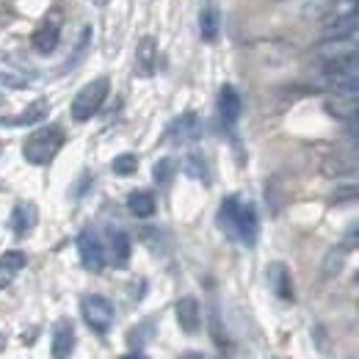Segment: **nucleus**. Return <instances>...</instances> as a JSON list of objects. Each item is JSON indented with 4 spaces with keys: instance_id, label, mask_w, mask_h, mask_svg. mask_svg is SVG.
I'll return each mask as SVG.
<instances>
[{
    "instance_id": "26",
    "label": "nucleus",
    "mask_w": 359,
    "mask_h": 359,
    "mask_svg": "<svg viewBox=\"0 0 359 359\" xmlns=\"http://www.w3.org/2000/svg\"><path fill=\"white\" fill-rule=\"evenodd\" d=\"M122 359H149V357H144V354H138V351H130V354H125Z\"/></svg>"
},
{
    "instance_id": "15",
    "label": "nucleus",
    "mask_w": 359,
    "mask_h": 359,
    "mask_svg": "<svg viewBox=\"0 0 359 359\" xmlns=\"http://www.w3.org/2000/svg\"><path fill=\"white\" fill-rule=\"evenodd\" d=\"M58 42H61V36H58V28H55V25H42V28L31 36L34 50L42 53V55H50V53L58 47Z\"/></svg>"
},
{
    "instance_id": "6",
    "label": "nucleus",
    "mask_w": 359,
    "mask_h": 359,
    "mask_svg": "<svg viewBox=\"0 0 359 359\" xmlns=\"http://www.w3.org/2000/svg\"><path fill=\"white\" fill-rule=\"evenodd\" d=\"M177 323L185 334H196L202 326V307L196 302V296H182L177 302Z\"/></svg>"
},
{
    "instance_id": "4",
    "label": "nucleus",
    "mask_w": 359,
    "mask_h": 359,
    "mask_svg": "<svg viewBox=\"0 0 359 359\" xmlns=\"http://www.w3.org/2000/svg\"><path fill=\"white\" fill-rule=\"evenodd\" d=\"M81 313H83V320L89 323L94 332H108L111 323H114V304L105 299V296H83L81 302Z\"/></svg>"
},
{
    "instance_id": "16",
    "label": "nucleus",
    "mask_w": 359,
    "mask_h": 359,
    "mask_svg": "<svg viewBox=\"0 0 359 359\" xmlns=\"http://www.w3.org/2000/svg\"><path fill=\"white\" fill-rule=\"evenodd\" d=\"M128 210L138 219H149L155 213V196L149 191H133L128 196Z\"/></svg>"
},
{
    "instance_id": "14",
    "label": "nucleus",
    "mask_w": 359,
    "mask_h": 359,
    "mask_svg": "<svg viewBox=\"0 0 359 359\" xmlns=\"http://www.w3.org/2000/svg\"><path fill=\"white\" fill-rule=\"evenodd\" d=\"M135 69L141 78H149L155 72V39H141L138 42V58H135Z\"/></svg>"
},
{
    "instance_id": "11",
    "label": "nucleus",
    "mask_w": 359,
    "mask_h": 359,
    "mask_svg": "<svg viewBox=\"0 0 359 359\" xmlns=\"http://www.w3.org/2000/svg\"><path fill=\"white\" fill-rule=\"evenodd\" d=\"M196 135H199V116L196 114H182V116H177L172 122V128H169V138L175 144H188Z\"/></svg>"
},
{
    "instance_id": "7",
    "label": "nucleus",
    "mask_w": 359,
    "mask_h": 359,
    "mask_svg": "<svg viewBox=\"0 0 359 359\" xmlns=\"http://www.w3.org/2000/svg\"><path fill=\"white\" fill-rule=\"evenodd\" d=\"M75 351V329L72 320L61 318L53 326V359H69Z\"/></svg>"
},
{
    "instance_id": "13",
    "label": "nucleus",
    "mask_w": 359,
    "mask_h": 359,
    "mask_svg": "<svg viewBox=\"0 0 359 359\" xmlns=\"http://www.w3.org/2000/svg\"><path fill=\"white\" fill-rule=\"evenodd\" d=\"M219 28H222L219 8H216V6H205L202 14H199V31H202V39H205V42H216V39H219Z\"/></svg>"
},
{
    "instance_id": "10",
    "label": "nucleus",
    "mask_w": 359,
    "mask_h": 359,
    "mask_svg": "<svg viewBox=\"0 0 359 359\" xmlns=\"http://www.w3.org/2000/svg\"><path fill=\"white\" fill-rule=\"evenodd\" d=\"M108 257L116 269L128 266V260H130V238L116 226L108 229Z\"/></svg>"
},
{
    "instance_id": "29",
    "label": "nucleus",
    "mask_w": 359,
    "mask_h": 359,
    "mask_svg": "<svg viewBox=\"0 0 359 359\" xmlns=\"http://www.w3.org/2000/svg\"><path fill=\"white\" fill-rule=\"evenodd\" d=\"M3 346H6V337H3V334H0V351H3Z\"/></svg>"
},
{
    "instance_id": "9",
    "label": "nucleus",
    "mask_w": 359,
    "mask_h": 359,
    "mask_svg": "<svg viewBox=\"0 0 359 359\" xmlns=\"http://www.w3.org/2000/svg\"><path fill=\"white\" fill-rule=\"evenodd\" d=\"M241 116V94L235 91V86H222L219 91V122L224 128H232Z\"/></svg>"
},
{
    "instance_id": "5",
    "label": "nucleus",
    "mask_w": 359,
    "mask_h": 359,
    "mask_svg": "<svg viewBox=\"0 0 359 359\" xmlns=\"http://www.w3.org/2000/svg\"><path fill=\"white\" fill-rule=\"evenodd\" d=\"M78 255H81V263H83L86 271L97 273V271L105 269V249H102V243H100L94 229H83L78 235Z\"/></svg>"
},
{
    "instance_id": "12",
    "label": "nucleus",
    "mask_w": 359,
    "mask_h": 359,
    "mask_svg": "<svg viewBox=\"0 0 359 359\" xmlns=\"http://www.w3.org/2000/svg\"><path fill=\"white\" fill-rule=\"evenodd\" d=\"M34 226H36V208L28 205V202H20V205L11 210V229L22 238V235H28Z\"/></svg>"
},
{
    "instance_id": "24",
    "label": "nucleus",
    "mask_w": 359,
    "mask_h": 359,
    "mask_svg": "<svg viewBox=\"0 0 359 359\" xmlns=\"http://www.w3.org/2000/svg\"><path fill=\"white\" fill-rule=\"evenodd\" d=\"M11 276H14V271H11V269H6V266L0 263V290H3V287H8V282H11Z\"/></svg>"
},
{
    "instance_id": "30",
    "label": "nucleus",
    "mask_w": 359,
    "mask_h": 359,
    "mask_svg": "<svg viewBox=\"0 0 359 359\" xmlns=\"http://www.w3.org/2000/svg\"><path fill=\"white\" fill-rule=\"evenodd\" d=\"M0 108H3V94H0Z\"/></svg>"
},
{
    "instance_id": "3",
    "label": "nucleus",
    "mask_w": 359,
    "mask_h": 359,
    "mask_svg": "<svg viewBox=\"0 0 359 359\" xmlns=\"http://www.w3.org/2000/svg\"><path fill=\"white\" fill-rule=\"evenodd\" d=\"M108 91H111V81L105 75H100L91 83H86L72 100V119L75 122H89L91 116L102 108V102L108 100Z\"/></svg>"
},
{
    "instance_id": "28",
    "label": "nucleus",
    "mask_w": 359,
    "mask_h": 359,
    "mask_svg": "<svg viewBox=\"0 0 359 359\" xmlns=\"http://www.w3.org/2000/svg\"><path fill=\"white\" fill-rule=\"evenodd\" d=\"M94 3H97V6H108L111 0H94Z\"/></svg>"
},
{
    "instance_id": "2",
    "label": "nucleus",
    "mask_w": 359,
    "mask_h": 359,
    "mask_svg": "<svg viewBox=\"0 0 359 359\" xmlns=\"http://www.w3.org/2000/svg\"><path fill=\"white\" fill-rule=\"evenodd\" d=\"M64 141H67L64 128L47 125V128H39V130H34V133L25 138L22 155H25V161L34 163V166H47V163L61 152Z\"/></svg>"
},
{
    "instance_id": "27",
    "label": "nucleus",
    "mask_w": 359,
    "mask_h": 359,
    "mask_svg": "<svg viewBox=\"0 0 359 359\" xmlns=\"http://www.w3.org/2000/svg\"><path fill=\"white\" fill-rule=\"evenodd\" d=\"M182 359H205V357H202V354H196V351H188Z\"/></svg>"
},
{
    "instance_id": "22",
    "label": "nucleus",
    "mask_w": 359,
    "mask_h": 359,
    "mask_svg": "<svg viewBox=\"0 0 359 359\" xmlns=\"http://www.w3.org/2000/svg\"><path fill=\"white\" fill-rule=\"evenodd\" d=\"M175 166H177V163H175L172 158L158 161V163H155V172H152V175H155V182H169L172 175H175Z\"/></svg>"
},
{
    "instance_id": "17",
    "label": "nucleus",
    "mask_w": 359,
    "mask_h": 359,
    "mask_svg": "<svg viewBox=\"0 0 359 359\" xmlns=\"http://www.w3.org/2000/svg\"><path fill=\"white\" fill-rule=\"evenodd\" d=\"M47 114H50V102H47V100H36V102H31L20 116L8 119L6 125H36V122L45 119Z\"/></svg>"
},
{
    "instance_id": "18",
    "label": "nucleus",
    "mask_w": 359,
    "mask_h": 359,
    "mask_svg": "<svg viewBox=\"0 0 359 359\" xmlns=\"http://www.w3.org/2000/svg\"><path fill=\"white\" fill-rule=\"evenodd\" d=\"M111 169H114V175H119V177L135 175V169H138V158H135L133 152H122V155H116V158L111 161Z\"/></svg>"
},
{
    "instance_id": "8",
    "label": "nucleus",
    "mask_w": 359,
    "mask_h": 359,
    "mask_svg": "<svg viewBox=\"0 0 359 359\" xmlns=\"http://www.w3.org/2000/svg\"><path fill=\"white\" fill-rule=\"evenodd\" d=\"M266 273H269V285L271 290L276 293V299H282V302H293L296 299L293 276H290V271H287L285 263H271Z\"/></svg>"
},
{
    "instance_id": "20",
    "label": "nucleus",
    "mask_w": 359,
    "mask_h": 359,
    "mask_svg": "<svg viewBox=\"0 0 359 359\" xmlns=\"http://www.w3.org/2000/svg\"><path fill=\"white\" fill-rule=\"evenodd\" d=\"M343 260H346V255H343L340 249H334V252H329V255L323 257V266H320V276H323V279H329V276H334L337 271L343 269Z\"/></svg>"
},
{
    "instance_id": "21",
    "label": "nucleus",
    "mask_w": 359,
    "mask_h": 359,
    "mask_svg": "<svg viewBox=\"0 0 359 359\" xmlns=\"http://www.w3.org/2000/svg\"><path fill=\"white\" fill-rule=\"evenodd\" d=\"M185 172L191 175V177L202 180V182H208V169H205V158L199 155V152H191L188 158H185Z\"/></svg>"
},
{
    "instance_id": "25",
    "label": "nucleus",
    "mask_w": 359,
    "mask_h": 359,
    "mask_svg": "<svg viewBox=\"0 0 359 359\" xmlns=\"http://www.w3.org/2000/svg\"><path fill=\"white\" fill-rule=\"evenodd\" d=\"M348 241H351V243H359V224L354 226L351 232H348Z\"/></svg>"
},
{
    "instance_id": "23",
    "label": "nucleus",
    "mask_w": 359,
    "mask_h": 359,
    "mask_svg": "<svg viewBox=\"0 0 359 359\" xmlns=\"http://www.w3.org/2000/svg\"><path fill=\"white\" fill-rule=\"evenodd\" d=\"M0 263H3L6 269L20 271V269H25V255H22V252H6V255L0 257Z\"/></svg>"
},
{
    "instance_id": "1",
    "label": "nucleus",
    "mask_w": 359,
    "mask_h": 359,
    "mask_svg": "<svg viewBox=\"0 0 359 359\" xmlns=\"http://www.w3.org/2000/svg\"><path fill=\"white\" fill-rule=\"evenodd\" d=\"M222 224H224L226 232L235 235L241 243L255 246V241H257V229H260L255 205L243 202L241 196H226L224 205H222Z\"/></svg>"
},
{
    "instance_id": "19",
    "label": "nucleus",
    "mask_w": 359,
    "mask_h": 359,
    "mask_svg": "<svg viewBox=\"0 0 359 359\" xmlns=\"http://www.w3.org/2000/svg\"><path fill=\"white\" fill-rule=\"evenodd\" d=\"M334 0H304V14L313 20H326L332 14Z\"/></svg>"
}]
</instances>
